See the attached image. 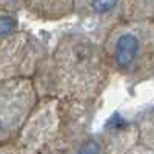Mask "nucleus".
<instances>
[{"label": "nucleus", "mask_w": 154, "mask_h": 154, "mask_svg": "<svg viewBox=\"0 0 154 154\" xmlns=\"http://www.w3.org/2000/svg\"><path fill=\"white\" fill-rule=\"evenodd\" d=\"M108 154H125L139 143V134L134 122L114 116L100 134Z\"/></svg>", "instance_id": "obj_7"}, {"label": "nucleus", "mask_w": 154, "mask_h": 154, "mask_svg": "<svg viewBox=\"0 0 154 154\" xmlns=\"http://www.w3.org/2000/svg\"><path fill=\"white\" fill-rule=\"evenodd\" d=\"M100 43L111 72L130 86L152 79L154 20H120L105 32Z\"/></svg>", "instance_id": "obj_2"}, {"label": "nucleus", "mask_w": 154, "mask_h": 154, "mask_svg": "<svg viewBox=\"0 0 154 154\" xmlns=\"http://www.w3.org/2000/svg\"><path fill=\"white\" fill-rule=\"evenodd\" d=\"M60 131V100L38 97L14 140L19 154H43Z\"/></svg>", "instance_id": "obj_3"}, {"label": "nucleus", "mask_w": 154, "mask_h": 154, "mask_svg": "<svg viewBox=\"0 0 154 154\" xmlns=\"http://www.w3.org/2000/svg\"><path fill=\"white\" fill-rule=\"evenodd\" d=\"M38 100L32 79L0 82V146L11 145Z\"/></svg>", "instance_id": "obj_4"}, {"label": "nucleus", "mask_w": 154, "mask_h": 154, "mask_svg": "<svg viewBox=\"0 0 154 154\" xmlns=\"http://www.w3.org/2000/svg\"><path fill=\"white\" fill-rule=\"evenodd\" d=\"M139 134V143L154 149V119L152 108H146L139 114L137 120L134 122Z\"/></svg>", "instance_id": "obj_10"}, {"label": "nucleus", "mask_w": 154, "mask_h": 154, "mask_svg": "<svg viewBox=\"0 0 154 154\" xmlns=\"http://www.w3.org/2000/svg\"><path fill=\"white\" fill-rule=\"evenodd\" d=\"M48 53L45 43L34 34L19 29L0 42V82L32 79Z\"/></svg>", "instance_id": "obj_5"}, {"label": "nucleus", "mask_w": 154, "mask_h": 154, "mask_svg": "<svg viewBox=\"0 0 154 154\" xmlns=\"http://www.w3.org/2000/svg\"><path fill=\"white\" fill-rule=\"evenodd\" d=\"M122 20H154V0H126Z\"/></svg>", "instance_id": "obj_9"}, {"label": "nucleus", "mask_w": 154, "mask_h": 154, "mask_svg": "<svg viewBox=\"0 0 154 154\" xmlns=\"http://www.w3.org/2000/svg\"><path fill=\"white\" fill-rule=\"evenodd\" d=\"M23 11L43 22H57L72 16V0H25Z\"/></svg>", "instance_id": "obj_8"}, {"label": "nucleus", "mask_w": 154, "mask_h": 154, "mask_svg": "<svg viewBox=\"0 0 154 154\" xmlns=\"http://www.w3.org/2000/svg\"><path fill=\"white\" fill-rule=\"evenodd\" d=\"M19 29H20L19 12L0 8V42H3L6 37L17 32Z\"/></svg>", "instance_id": "obj_11"}, {"label": "nucleus", "mask_w": 154, "mask_h": 154, "mask_svg": "<svg viewBox=\"0 0 154 154\" xmlns=\"http://www.w3.org/2000/svg\"><path fill=\"white\" fill-rule=\"evenodd\" d=\"M23 5H25V0H0V8L8 9V11H23Z\"/></svg>", "instance_id": "obj_12"}, {"label": "nucleus", "mask_w": 154, "mask_h": 154, "mask_svg": "<svg viewBox=\"0 0 154 154\" xmlns=\"http://www.w3.org/2000/svg\"><path fill=\"white\" fill-rule=\"evenodd\" d=\"M0 154H19V151L14 146V143H11V145L0 146Z\"/></svg>", "instance_id": "obj_14"}, {"label": "nucleus", "mask_w": 154, "mask_h": 154, "mask_svg": "<svg viewBox=\"0 0 154 154\" xmlns=\"http://www.w3.org/2000/svg\"><path fill=\"white\" fill-rule=\"evenodd\" d=\"M126 0H72V16L80 20L86 34L102 42L105 32L123 19Z\"/></svg>", "instance_id": "obj_6"}, {"label": "nucleus", "mask_w": 154, "mask_h": 154, "mask_svg": "<svg viewBox=\"0 0 154 154\" xmlns=\"http://www.w3.org/2000/svg\"><path fill=\"white\" fill-rule=\"evenodd\" d=\"M125 154H154V149L152 148H148V146H143L137 143L136 146H133L130 151H126Z\"/></svg>", "instance_id": "obj_13"}, {"label": "nucleus", "mask_w": 154, "mask_h": 154, "mask_svg": "<svg viewBox=\"0 0 154 154\" xmlns=\"http://www.w3.org/2000/svg\"><path fill=\"white\" fill-rule=\"evenodd\" d=\"M102 43L86 32L59 37L32 75L38 97L96 103L111 80Z\"/></svg>", "instance_id": "obj_1"}]
</instances>
